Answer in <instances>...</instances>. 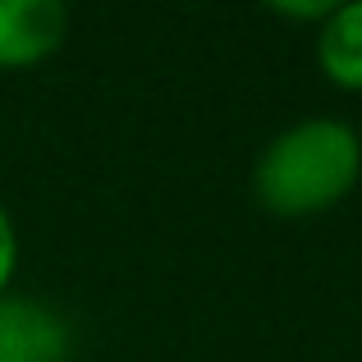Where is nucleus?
<instances>
[{
    "instance_id": "obj_1",
    "label": "nucleus",
    "mask_w": 362,
    "mask_h": 362,
    "mask_svg": "<svg viewBox=\"0 0 362 362\" xmlns=\"http://www.w3.org/2000/svg\"><path fill=\"white\" fill-rule=\"evenodd\" d=\"M362 179V133L349 119L308 115L280 129L252 165V197L280 221L335 211Z\"/></svg>"
},
{
    "instance_id": "obj_2",
    "label": "nucleus",
    "mask_w": 362,
    "mask_h": 362,
    "mask_svg": "<svg viewBox=\"0 0 362 362\" xmlns=\"http://www.w3.org/2000/svg\"><path fill=\"white\" fill-rule=\"evenodd\" d=\"M74 326L60 308L28 293L0 298V362H69Z\"/></svg>"
},
{
    "instance_id": "obj_3",
    "label": "nucleus",
    "mask_w": 362,
    "mask_h": 362,
    "mask_svg": "<svg viewBox=\"0 0 362 362\" xmlns=\"http://www.w3.org/2000/svg\"><path fill=\"white\" fill-rule=\"evenodd\" d=\"M69 42V9L60 0H0V74L46 64Z\"/></svg>"
},
{
    "instance_id": "obj_4",
    "label": "nucleus",
    "mask_w": 362,
    "mask_h": 362,
    "mask_svg": "<svg viewBox=\"0 0 362 362\" xmlns=\"http://www.w3.org/2000/svg\"><path fill=\"white\" fill-rule=\"evenodd\" d=\"M312 55L330 88L362 92V0L330 5L326 23L312 33Z\"/></svg>"
},
{
    "instance_id": "obj_5",
    "label": "nucleus",
    "mask_w": 362,
    "mask_h": 362,
    "mask_svg": "<svg viewBox=\"0 0 362 362\" xmlns=\"http://www.w3.org/2000/svg\"><path fill=\"white\" fill-rule=\"evenodd\" d=\"M14 275H18V225L0 202V298L14 293Z\"/></svg>"
},
{
    "instance_id": "obj_6",
    "label": "nucleus",
    "mask_w": 362,
    "mask_h": 362,
    "mask_svg": "<svg viewBox=\"0 0 362 362\" xmlns=\"http://www.w3.org/2000/svg\"><path fill=\"white\" fill-rule=\"evenodd\" d=\"M271 14L275 18H284V23H312V33H317L321 23H326V14H330V0H303V5H271Z\"/></svg>"
}]
</instances>
